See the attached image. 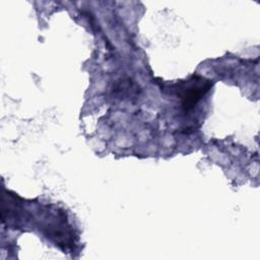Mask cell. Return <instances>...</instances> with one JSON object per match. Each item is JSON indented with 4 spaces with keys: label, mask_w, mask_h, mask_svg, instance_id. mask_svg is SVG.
<instances>
[{
    "label": "cell",
    "mask_w": 260,
    "mask_h": 260,
    "mask_svg": "<svg viewBox=\"0 0 260 260\" xmlns=\"http://www.w3.org/2000/svg\"><path fill=\"white\" fill-rule=\"evenodd\" d=\"M178 90L181 92L180 95L183 101V108L188 111L194 107V105L201 99L202 95L211 86V82L209 80L205 81L203 78L194 76L191 80L185 82L178 83Z\"/></svg>",
    "instance_id": "6da1fadb"
}]
</instances>
